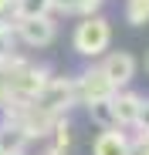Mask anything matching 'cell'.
<instances>
[{
	"label": "cell",
	"mask_w": 149,
	"mask_h": 155,
	"mask_svg": "<svg viewBox=\"0 0 149 155\" xmlns=\"http://www.w3.org/2000/svg\"><path fill=\"white\" fill-rule=\"evenodd\" d=\"M115 88L112 81L102 74V71H92V74H81L78 81H74V101H81V105H92V101H105L112 98Z\"/></svg>",
	"instance_id": "cell-2"
},
{
	"label": "cell",
	"mask_w": 149,
	"mask_h": 155,
	"mask_svg": "<svg viewBox=\"0 0 149 155\" xmlns=\"http://www.w3.org/2000/svg\"><path fill=\"white\" fill-rule=\"evenodd\" d=\"M109 37H112V31H109L105 17H85L74 27V51L81 58H95V54H102L109 47Z\"/></svg>",
	"instance_id": "cell-1"
},
{
	"label": "cell",
	"mask_w": 149,
	"mask_h": 155,
	"mask_svg": "<svg viewBox=\"0 0 149 155\" xmlns=\"http://www.w3.org/2000/svg\"><path fill=\"white\" fill-rule=\"evenodd\" d=\"M7 7H10V0H0V10H7Z\"/></svg>",
	"instance_id": "cell-13"
},
{
	"label": "cell",
	"mask_w": 149,
	"mask_h": 155,
	"mask_svg": "<svg viewBox=\"0 0 149 155\" xmlns=\"http://www.w3.org/2000/svg\"><path fill=\"white\" fill-rule=\"evenodd\" d=\"M132 155H149V135H142L139 148H132Z\"/></svg>",
	"instance_id": "cell-11"
},
{
	"label": "cell",
	"mask_w": 149,
	"mask_h": 155,
	"mask_svg": "<svg viewBox=\"0 0 149 155\" xmlns=\"http://www.w3.org/2000/svg\"><path fill=\"white\" fill-rule=\"evenodd\" d=\"M126 20L132 27H142L149 20V0H126Z\"/></svg>",
	"instance_id": "cell-8"
},
{
	"label": "cell",
	"mask_w": 149,
	"mask_h": 155,
	"mask_svg": "<svg viewBox=\"0 0 149 155\" xmlns=\"http://www.w3.org/2000/svg\"><path fill=\"white\" fill-rule=\"evenodd\" d=\"M88 115H92L98 125H112V121H115V111H112V98H105V101H92V105H88Z\"/></svg>",
	"instance_id": "cell-9"
},
{
	"label": "cell",
	"mask_w": 149,
	"mask_h": 155,
	"mask_svg": "<svg viewBox=\"0 0 149 155\" xmlns=\"http://www.w3.org/2000/svg\"><path fill=\"white\" fill-rule=\"evenodd\" d=\"M92 152L95 155H132V145L126 142V135H119V132H102L92 142Z\"/></svg>",
	"instance_id": "cell-6"
},
{
	"label": "cell",
	"mask_w": 149,
	"mask_h": 155,
	"mask_svg": "<svg viewBox=\"0 0 149 155\" xmlns=\"http://www.w3.org/2000/svg\"><path fill=\"white\" fill-rule=\"evenodd\" d=\"M54 7V0H17L14 10L20 20H27V17H47V10Z\"/></svg>",
	"instance_id": "cell-7"
},
{
	"label": "cell",
	"mask_w": 149,
	"mask_h": 155,
	"mask_svg": "<svg viewBox=\"0 0 149 155\" xmlns=\"http://www.w3.org/2000/svg\"><path fill=\"white\" fill-rule=\"evenodd\" d=\"M102 74L112 81V88L129 84V81H132V74H136V58H132V54H126V51H119V54L105 58V64H102Z\"/></svg>",
	"instance_id": "cell-3"
},
{
	"label": "cell",
	"mask_w": 149,
	"mask_h": 155,
	"mask_svg": "<svg viewBox=\"0 0 149 155\" xmlns=\"http://www.w3.org/2000/svg\"><path fill=\"white\" fill-rule=\"evenodd\" d=\"M10 51H14V31L7 24H0V64L10 58Z\"/></svg>",
	"instance_id": "cell-10"
},
{
	"label": "cell",
	"mask_w": 149,
	"mask_h": 155,
	"mask_svg": "<svg viewBox=\"0 0 149 155\" xmlns=\"http://www.w3.org/2000/svg\"><path fill=\"white\" fill-rule=\"evenodd\" d=\"M142 68H146V74H149V51H146V58H142Z\"/></svg>",
	"instance_id": "cell-12"
},
{
	"label": "cell",
	"mask_w": 149,
	"mask_h": 155,
	"mask_svg": "<svg viewBox=\"0 0 149 155\" xmlns=\"http://www.w3.org/2000/svg\"><path fill=\"white\" fill-rule=\"evenodd\" d=\"M20 37H24V44H31V47L51 44V41H54V24H51V17H27V20H20Z\"/></svg>",
	"instance_id": "cell-4"
},
{
	"label": "cell",
	"mask_w": 149,
	"mask_h": 155,
	"mask_svg": "<svg viewBox=\"0 0 149 155\" xmlns=\"http://www.w3.org/2000/svg\"><path fill=\"white\" fill-rule=\"evenodd\" d=\"M146 101L136 94V91H122V94H112V111H115V121L122 125H136L139 121V111H142Z\"/></svg>",
	"instance_id": "cell-5"
}]
</instances>
